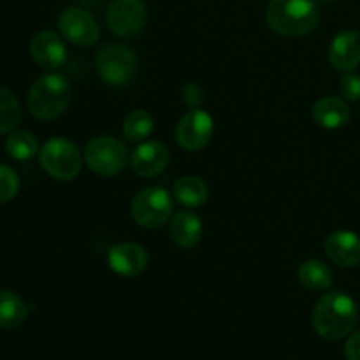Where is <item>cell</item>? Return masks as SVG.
Here are the masks:
<instances>
[{
	"instance_id": "obj_12",
	"label": "cell",
	"mask_w": 360,
	"mask_h": 360,
	"mask_svg": "<svg viewBox=\"0 0 360 360\" xmlns=\"http://www.w3.org/2000/svg\"><path fill=\"white\" fill-rule=\"evenodd\" d=\"M30 53L34 56L35 63L41 69L46 70H55L63 65L65 62V44L62 39L51 30L39 32L30 42Z\"/></svg>"
},
{
	"instance_id": "obj_7",
	"label": "cell",
	"mask_w": 360,
	"mask_h": 360,
	"mask_svg": "<svg viewBox=\"0 0 360 360\" xmlns=\"http://www.w3.org/2000/svg\"><path fill=\"white\" fill-rule=\"evenodd\" d=\"M172 199L167 190L158 186L143 188L132 202V217L146 229H158L169 220L172 213Z\"/></svg>"
},
{
	"instance_id": "obj_16",
	"label": "cell",
	"mask_w": 360,
	"mask_h": 360,
	"mask_svg": "<svg viewBox=\"0 0 360 360\" xmlns=\"http://www.w3.org/2000/svg\"><path fill=\"white\" fill-rule=\"evenodd\" d=\"M171 238L179 248L190 250L202 238V224L200 218L192 211H179L171 221Z\"/></svg>"
},
{
	"instance_id": "obj_6",
	"label": "cell",
	"mask_w": 360,
	"mask_h": 360,
	"mask_svg": "<svg viewBox=\"0 0 360 360\" xmlns=\"http://www.w3.org/2000/svg\"><path fill=\"white\" fill-rule=\"evenodd\" d=\"M97 72L111 86H123L134 77L137 60L132 49L122 44H108L97 53Z\"/></svg>"
},
{
	"instance_id": "obj_3",
	"label": "cell",
	"mask_w": 360,
	"mask_h": 360,
	"mask_svg": "<svg viewBox=\"0 0 360 360\" xmlns=\"http://www.w3.org/2000/svg\"><path fill=\"white\" fill-rule=\"evenodd\" d=\"M70 102V84L60 74L39 77L30 88L27 104L28 111L39 120L58 118Z\"/></svg>"
},
{
	"instance_id": "obj_22",
	"label": "cell",
	"mask_w": 360,
	"mask_h": 360,
	"mask_svg": "<svg viewBox=\"0 0 360 360\" xmlns=\"http://www.w3.org/2000/svg\"><path fill=\"white\" fill-rule=\"evenodd\" d=\"M6 151L16 160H28L39 151V143L27 130L13 132L6 141Z\"/></svg>"
},
{
	"instance_id": "obj_26",
	"label": "cell",
	"mask_w": 360,
	"mask_h": 360,
	"mask_svg": "<svg viewBox=\"0 0 360 360\" xmlns=\"http://www.w3.org/2000/svg\"><path fill=\"white\" fill-rule=\"evenodd\" d=\"M183 101H185V104L188 108L197 109L200 105V102H202V91H200V88L197 84H188L183 90Z\"/></svg>"
},
{
	"instance_id": "obj_21",
	"label": "cell",
	"mask_w": 360,
	"mask_h": 360,
	"mask_svg": "<svg viewBox=\"0 0 360 360\" xmlns=\"http://www.w3.org/2000/svg\"><path fill=\"white\" fill-rule=\"evenodd\" d=\"M151 132H153V116L144 109H136L123 122V137L127 141L137 143L146 139Z\"/></svg>"
},
{
	"instance_id": "obj_23",
	"label": "cell",
	"mask_w": 360,
	"mask_h": 360,
	"mask_svg": "<svg viewBox=\"0 0 360 360\" xmlns=\"http://www.w3.org/2000/svg\"><path fill=\"white\" fill-rule=\"evenodd\" d=\"M20 120L21 109L16 95L7 88L0 86V134H7L16 129Z\"/></svg>"
},
{
	"instance_id": "obj_19",
	"label": "cell",
	"mask_w": 360,
	"mask_h": 360,
	"mask_svg": "<svg viewBox=\"0 0 360 360\" xmlns=\"http://www.w3.org/2000/svg\"><path fill=\"white\" fill-rule=\"evenodd\" d=\"M333 271L320 260H306L299 267V280L308 290L322 292L333 285Z\"/></svg>"
},
{
	"instance_id": "obj_14",
	"label": "cell",
	"mask_w": 360,
	"mask_h": 360,
	"mask_svg": "<svg viewBox=\"0 0 360 360\" xmlns=\"http://www.w3.org/2000/svg\"><path fill=\"white\" fill-rule=\"evenodd\" d=\"M169 150L158 141H148L136 148L132 155V169L143 178L157 176L167 167Z\"/></svg>"
},
{
	"instance_id": "obj_28",
	"label": "cell",
	"mask_w": 360,
	"mask_h": 360,
	"mask_svg": "<svg viewBox=\"0 0 360 360\" xmlns=\"http://www.w3.org/2000/svg\"><path fill=\"white\" fill-rule=\"evenodd\" d=\"M319 2H322V4H333L334 0H319Z\"/></svg>"
},
{
	"instance_id": "obj_13",
	"label": "cell",
	"mask_w": 360,
	"mask_h": 360,
	"mask_svg": "<svg viewBox=\"0 0 360 360\" xmlns=\"http://www.w3.org/2000/svg\"><path fill=\"white\" fill-rule=\"evenodd\" d=\"M326 253L336 266L355 267L360 264V238L350 231L333 232L326 241Z\"/></svg>"
},
{
	"instance_id": "obj_1",
	"label": "cell",
	"mask_w": 360,
	"mask_h": 360,
	"mask_svg": "<svg viewBox=\"0 0 360 360\" xmlns=\"http://www.w3.org/2000/svg\"><path fill=\"white\" fill-rule=\"evenodd\" d=\"M359 322V308L350 295L329 292L322 295L313 311V327L323 340L336 341L348 336Z\"/></svg>"
},
{
	"instance_id": "obj_18",
	"label": "cell",
	"mask_w": 360,
	"mask_h": 360,
	"mask_svg": "<svg viewBox=\"0 0 360 360\" xmlns=\"http://www.w3.org/2000/svg\"><path fill=\"white\" fill-rule=\"evenodd\" d=\"M27 304L20 295L0 290V329H16L27 319Z\"/></svg>"
},
{
	"instance_id": "obj_5",
	"label": "cell",
	"mask_w": 360,
	"mask_h": 360,
	"mask_svg": "<svg viewBox=\"0 0 360 360\" xmlns=\"http://www.w3.org/2000/svg\"><path fill=\"white\" fill-rule=\"evenodd\" d=\"M41 165L51 178L70 181L81 171V153L67 139H51L41 148Z\"/></svg>"
},
{
	"instance_id": "obj_11",
	"label": "cell",
	"mask_w": 360,
	"mask_h": 360,
	"mask_svg": "<svg viewBox=\"0 0 360 360\" xmlns=\"http://www.w3.org/2000/svg\"><path fill=\"white\" fill-rule=\"evenodd\" d=\"M108 262L116 274L132 278L146 269L148 253L143 246L136 243H122L109 250Z\"/></svg>"
},
{
	"instance_id": "obj_9",
	"label": "cell",
	"mask_w": 360,
	"mask_h": 360,
	"mask_svg": "<svg viewBox=\"0 0 360 360\" xmlns=\"http://www.w3.org/2000/svg\"><path fill=\"white\" fill-rule=\"evenodd\" d=\"M213 136V118L206 111L192 109L176 127V141L186 151L202 150Z\"/></svg>"
},
{
	"instance_id": "obj_27",
	"label": "cell",
	"mask_w": 360,
	"mask_h": 360,
	"mask_svg": "<svg viewBox=\"0 0 360 360\" xmlns=\"http://www.w3.org/2000/svg\"><path fill=\"white\" fill-rule=\"evenodd\" d=\"M345 354H347L348 360H360V333L350 336L345 347Z\"/></svg>"
},
{
	"instance_id": "obj_25",
	"label": "cell",
	"mask_w": 360,
	"mask_h": 360,
	"mask_svg": "<svg viewBox=\"0 0 360 360\" xmlns=\"http://www.w3.org/2000/svg\"><path fill=\"white\" fill-rule=\"evenodd\" d=\"M340 91L347 101H360V76L354 72H347V76L341 77Z\"/></svg>"
},
{
	"instance_id": "obj_8",
	"label": "cell",
	"mask_w": 360,
	"mask_h": 360,
	"mask_svg": "<svg viewBox=\"0 0 360 360\" xmlns=\"http://www.w3.org/2000/svg\"><path fill=\"white\" fill-rule=\"evenodd\" d=\"M105 25L120 37L137 35L146 25V7L143 0H112L105 13Z\"/></svg>"
},
{
	"instance_id": "obj_4",
	"label": "cell",
	"mask_w": 360,
	"mask_h": 360,
	"mask_svg": "<svg viewBox=\"0 0 360 360\" xmlns=\"http://www.w3.org/2000/svg\"><path fill=\"white\" fill-rule=\"evenodd\" d=\"M84 162L98 176H116L129 162L125 143L115 137H94L84 148Z\"/></svg>"
},
{
	"instance_id": "obj_10",
	"label": "cell",
	"mask_w": 360,
	"mask_h": 360,
	"mask_svg": "<svg viewBox=\"0 0 360 360\" xmlns=\"http://www.w3.org/2000/svg\"><path fill=\"white\" fill-rule=\"evenodd\" d=\"M63 37L76 46H91L98 41V25L90 13L79 7H69L58 18Z\"/></svg>"
},
{
	"instance_id": "obj_24",
	"label": "cell",
	"mask_w": 360,
	"mask_h": 360,
	"mask_svg": "<svg viewBox=\"0 0 360 360\" xmlns=\"http://www.w3.org/2000/svg\"><path fill=\"white\" fill-rule=\"evenodd\" d=\"M20 190V179L13 169L0 165V202L13 199Z\"/></svg>"
},
{
	"instance_id": "obj_17",
	"label": "cell",
	"mask_w": 360,
	"mask_h": 360,
	"mask_svg": "<svg viewBox=\"0 0 360 360\" xmlns=\"http://www.w3.org/2000/svg\"><path fill=\"white\" fill-rule=\"evenodd\" d=\"M313 118L326 129H341L350 120V108L338 97H323L313 105Z\"/></svg>"
},
{
	"instance_id": "obj_20",
	"label": "cell",
	"mask_w": 360,
	"mask_h": 360,
	"mask_svg": "<svg viewBox=\"0 0 360 360\" xmlns=\"http://www.w3.org/2000/svg\"><path fill=\"white\" fill-rule=\"evenodd\" d=\"M207 186L202 179L195 178V176H185V178L178 179L174 185V195L181 204L188 207L202 206L207 200Z\"/></svg>"
},
{
	"instance_id": "obj_15",
	"label": "cell",
	"mask_w": 360,
	"mask_h": 360,
	"mask_svg": "<svg viewBox=\"0 0 360 360\" xmlns=\"http://www.w3.org/2000/svg\"><path fill=\"white\" fill-rule=\"evenodd\" d=\"M329 60L333 67L341 72H352L360 65V35L354 30L341 32L336 35L329 49Z\"/></svg>"
},
{
	"instance_id": "obj_2",
	"label": "cell",
	"mask_w": 360,
	"mask_h": 360,
	"mask_svg": "<svg viewBox=\"0 0 360 360\" xmlns=\"http://www.w3.org/2000/svg\"><path fill=\"white\" fill-rule=\"evenodd\" d=\"M267 23L285 37H304L320 23L319 0H271Z\"/></svg>"
}]
</instances>
